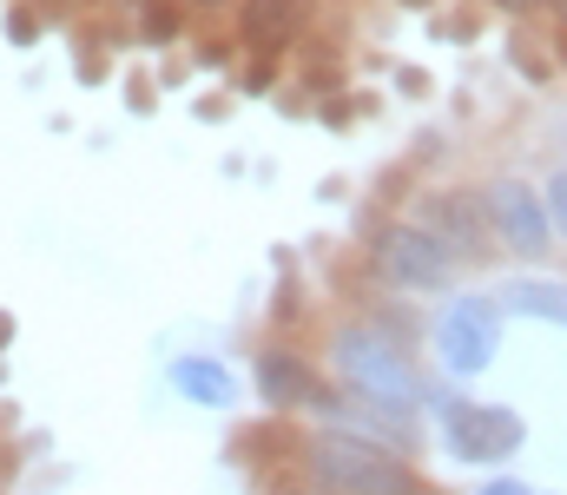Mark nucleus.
<instances>
[{
	"mask_svg": "<svg viewBox=\"0 0 567 495\" xmlns=\"http://www.w3.org/2000/svg\"><path fill=\"white\" fill-rule=\"evenodd\" d=\"M410 218L435 231L468 271H495L502 265V245H495V225H488V198H482V178H442L423 185L410 198Z\"/></svg>",
	"mask_w": 567,
	"mask_h": 495,
	"instance_id": "nucleus-7",
	"label": "nucleus"
},
{
	"mask_svg": "<svg viewBox=\"0 0 567 495\" xmlns=\"http://www.w3.org/2000/svg\"><path fill=\"white\" fill-rule=\"evenodd\" d=\"M482 198H488V225H495L502 265H508V271H555L561 238H555V218H548L542 178L522 172V165H502V172L482 178Z\"/></svg>",
	"mask_w": 567,
	"mask_h": 495,
	"instance_id": "nucleus-6",
	"label": "nucleus"
},
{
	"mask_svg": "<svg viewBox=\"0 0 567 495\" xmlns=\"http://www.w3.org/2000/svg\"><path fill=\"white\" fill-rule=\"evenodd\" d=\"M317 7L323 0H238L231 7V40L251 60H290V53H303V40L317 27Z\"/></svg>",
	"mask_w": 567,
	"mask_h": 495,
	"instance_id": "nucleus-9",
	"label": "nucleus"
},
{
	"mask_svg": "<svg viewBox=\"0 0 567 495\" xmlns=\"http://www.w3.org/2000/svg\"><path fill=\"white\" fill-rule=\"evenodd\" d=\"M542 198H548V218H555V238H561V251H567V140H561V153H555V165L542 172Z\"/></svg>",
	"mask_w": 567,
	"mask_h": 495,
	"instance_id": "nucleus-15",
	"label": "nucleus"
},
{
	"mask_svg": "<svg viewBox=\"0 0 567 495\" xmlns=\"http://www.w3.org/2000/svg\"><path fill=\"white\" fill-rule=\"evenodd\" d=\"M126 106H133V113H152V106H158V100H152V80H133V86H126Z\"/></svg>",
	"mask_w": 567,
	"mask_h": 495,
	"instance_id": "nucleus-25",
	"label": "nucleus"
},
{
	"mask_svg": "<svg viewBox=\"0 0 567 495\" xmlns=\"http://www.w3.org/2000/svg\"><path fill=\"white\" fill-rule=\"evenodd\" d=\"M13 337H20V324H13V311H0V350H13Z\"/></svg>",
	"mask_w": 567,
	"mask_h": 495,
	"instance_id": "nucleus-29",
	"label": "nucleus"
},
{
	"mask_svg": "<svg viewBox=\"0 0 567 495\" xmlns=\"http://www.w3.org/2000/svg\"><path fill=\"white\" fill-rule=\"evenodd\" d=\"M396 86H403L410 100H423V93H435V80H429L423 66H396Z\"/></svg>",
	"mask_w": 567,
	"mask_h": 495,
	"instance_id": "nucleus-23",
	"label": "nucleus"
},
{
	"mask_svg": "<svg viewBox=\"0 0 567 495\" xmlns=\"http://www.w3.org/2000/svg\"><path fill=\"white\" fill-rule=\"evenodd\" d=\"M265 318H271V337H290V330L303 324V291H297V278H284L278 291H271Z\"/></svg>",
	"mask_w": 567,
	"mask_h": 495,
	"instance_id": "nucleus-16",
	"label": "nucleus"
},
{
	"mask_svg": "<svg viewBox=\"0 0 567 495\" xmlns=\"http://www.w3.org/2000/svg\"><path fill=\"white\" fill-rule=\"evenodd\" d=\"M317 363L323 377L370 403V410H390V416H423L429 390H435V370H429L423 343L396 337L390 324H377L370 311H337L323 337H317Z\"/></svg>",
	"mask_w": 567,
	"mask_h": 495,
	"instance_id": "nucleus-1",
	"label": "nucleus"
},
{
	"mask_svg": "<svg viewBox=\"0 0 567 495\" xmlns=\"http://www.w3.org/2000/svg\"><path fill=\"white\" fill-rule=\"evenodd\" d=\"M410 7H435V0H410Z\"/></svg>",
	"mask_w": 567,
	"mask_h": 495,
	"instance_id": "nucleus-30",
	"label": "nucleus"
},
{
	"mask_svg": "<svg viewBox=\"0 0 567 495\" xmlns=\"http://www.w3.org/2000/svg\"><path fill=\"white\" fill-rule=\"evenodd\" d=\"M0 495H7V483H0Z\"/></svg>",
	"mask_w": 567,
	"mask_h": 495,
	"instance_id": "nucleus-31",
	"label": "nucleus"
},
{
	"mask_svg": "<svg viewBox=\"0 0 567 495\" xmlns=\"http://www.w3.org/2000/svg\"><path fill=\"white\" fill-rule=\"evenodd\" d=\"M468 7L502 13V20H535V13H542V0H468Z\"/></svg>",
	"mask_w": 567,
	"mask_h": 495,
	"instance_id": "nucleus-20",
	"label": "nucleus"
},
{
	"mask_svg": "<svg viewBox=\"0 0 567 495\" xmlns=\"http://www.w3.org/2000/svg\"><path fill=\"white\" fill-rule=\"evenodd\" d=\"M192 66H198V73H231V66H238V40H218V47L198 40V47H192Z\"/></svg>",
	"mask_w": 567,
	"mask_h": 495,
	"instance_id": "nucleus-18",
	"label": "nucleus"
},
{
	"mask_svg": "<svg viewBox=\"0 0 567 495\" xmlns=\"http://www.w3.org/2000/svg\"><path fill=\"white\" fill-rule=\"evenodd\" d=\"M290 470L317 495H442L416 456H396L383 443L343 436V430H297V456Z\"/></svg>",
	"mask_w": 567,
	"mask_h": 495,
	"instance_id": "nucleus-3",
	"label": "nucleus"
},
{
	"mask_svg": "<svg viewBox=\"0 0 567 495\" xmlns=\"http://www.w3.org/2000/svg\"><path fill=\"white\" fill-rule=\"evenodd\" d=\"M548 53H555V73H567V27H548Z\"/></svg>",
	"mask_w": 567,
	"mask_h": 495,
	"instance_id": "nucleus-26",
	"label": "nucleus"
},
{
	"mask_svg": "<svg viewBox=\"0 0 567 495\" xmlns=\"http://www.w3.org/2000/svg\"><path fill=\"white\" fill-rule=\"evenodd\" d=\"M542 20L548 27H567V0H542Z\"/></svg>",
	"mask_w": 567,
	"mask_h": 495,
	"instance_id": "nucleus-28",
	"label": "nucleus"
},
{
	"mask_svg": "<svg viewBox=\"0 0 567 495\" xmlns=\"http://www.w3.org/2000/svg\"><path fill=\"white\" fill-rule=\"evenodd\" d=\"M0 33H7V47L33 53V47H40V33H47V13H40L33 0H7V7H0Z\"/></svg>",
	"mask_w": 567,
	"mask_h": 495,
	"instance_id": "nucleus-13",
	"label": "nucleus"
},
{
	"mask_svg": "<svg viewBox=\"0 0 567 495\" xmlns=\"http://www.w3.org/2000/svg\"><path fill=\"white\" fill-rule=\"evenodd\" d=\"M429 443H435V456L449 463V470H468V476H502L508 463H522V450H528V416L515 410V403H502V396H468V390H455V383H442L435 377V390H429Z\"/></svg>",
	"mask_w": 567,
	"mask_h": 495,
	"instance_id": "nucleus-2",
	"label": "nucleus"
},
{
	"mask_svg": "<svg viewBox=\"0 0 567 495\" xmlns=\"http://www.w3.org/2000/svg\"><path fill=\"white\" fill-rule=\"evenodd\" d=\"M73 73H80L86 86H93V80H106V60H100V40H86V47H80V60H73Z\"/></svg>",
	"mask_w": 567,
	"mask_h": 495,
	"instance_id": "nucleus-22",
	"label": "nucleus"
},
{
	"mask_svg": "<svg viewBox=\"0 0 567 495\" xmlns=\"http://www.w3.org/2000/svg\"><path fill=\"white\" fill-rule=\"evenodd\" d=\"M278 86H284V60H251V66L238 73V93H245V100H271Z\"/></svg>",
	"mask_w": 567,
	"mask_h": 495,
	"instance_id": "nucleus-17",
	"label": "nucleus"
},
{
	"mask_svg": "<svg viewBox=\"0 0 567 495\" xmlns=\"http://www.w3.org/2000/svg\"><path fill=\"white\" fill-rule=\"evenodd\" d=\"M502 343H508V311H502L495 285H462V291H449L429 311L423 357H429V370L442 383H455V390L482 383L502 363Z\"/></svg>",
	"mask_w": 567,
	"mask_h": 495,
	"instance_id": "nucleus-5",
	"label": "nucleus"
},
{
	"mask_svg": "<svg viewBox=\"0 0 567 495\" xmlns=\"http://www.w3.org/2000/svg\"><path fill=\"white\" fill-rule=\"evenodd\" d=\"M165 390H172L178 403H192V410L225 416V410H238L245 377H238L225 357H212V350H178V357L165 363Z\"/></svg>",
	"mask_w": 567,
	"mask_h": 495,
	"instance_id": "nucleus-10",
	"label": "nucleus"
},
{
	"mask_svg": "<svg viewBox=\"0 0 567 495\" xmlns=\"http://www.w3.org/2000/svg\"><path fill=\"white\" fill-rule=\"evenodd\" d=\"M363 271H370V285H383L396 298H429V305H442L449 291L468 285V265L435 231H423L410 212H377L370 218V231H363Z\"/></svg>",
	"mask_w": 567,
	"mask_h": 495,
	"instance_id": "nucleus-4",
	"label": "nucleus"
},
{
	"mask_svg": "<svg viewBox=\"0 0 567 495\" xmlns=\"http://www.w3.org/2000/svg\"><path fill=\"white\" fill-rule=\"evenodd\" d=\"M265 495H317V489H310V483H303L297 470H278V476H271V489H265Z\"/></svg>",
	"mask_w": 567,
	"mask_h": 495,
	"instance_id": "nucleus-24",
	"label": "nucleus"
},
{
	"mask_svg": "<svg viewBox=\"0 0 567 495\" xmlns=\"http://www.w3.org/2000/svg\"><path fill=\"white\" fill-rule=\"evenodd\" d=\"M442 153H449V146H442V133H416V140H410V165H416V172H423V165H435Z\"/></svg>",
	"mask_w": 567,
	"mask_h": 495,
	"instance_id": "nucleus-21",
	"label": "nucleus"
},
{
	"mask_svg": "<svg viewBox=\"0 0 567 495\" xmlns=\"http://www.w3.org/2000/svg\"><path fill=\"white\" fill-rule=\"evenodd\" d=\"M495 298L508 311V324H542V330H567V271H502Z\"/></svg>",
	"mask_w": 567,
	"mask_h": 495,
	"instance_id": "nucleus-11",
	"label": "nucleus"
},
{
	"mask_svg": "<svg viewBox=\"0 0 567 495\" xmlns=\"http://www.w3.org/2000/svg\"><path fill=\"white\" fill-rule=\"evenodd\" d=\"M475 495H555V489H535L528 476H515V470H502V476H482Z\"/></svg>",
	"mask_w": 567,
	"mask_h": 495,
	"instance_id": "nucleus-19",
	"label": "nucleus"
},
{
	"mask_svg": "<svg viewBox=\"0 0 567 495\" xmlns=\"http://www.w3.org/2000/svg\"><path fill=\"white\" fill-rule=\"evenodd\" d=\"M185 13H225V7H238V0H178Z\"/></svg>",
	"mask_w": 567,
	"mask_h": 495,
	"instance_id": "nucleus-27",
	"label": "nucleus"
},
{
	"mask_svg": "<svg viewBox=\"0 0 567 495\" xmlns=\"http://www.w3.org/2000/svg\"><path fill=\"white\" fill-rule=\"evenodd\" d=\"M251 390H258L265 416L303 423L310 396L323 390V363H317V350H303L297 337H271V330H265L258 350H251Z\"/></svg>",
	"mask_w": 567,
	"mask_h": 495,
	"instance_id": "nucleus-8",
	"label": "nucleus"
},
{
	"mask_svg": "<svg viewBox=\"0 0 567 495\" xmlns=\"http://www.w3.org/2000/svg\"><path fill=\"white\" fill-rule=\"evenodd\" d=\"M185 7L178 0H133V47H152V53H172L185 47Z\"/></svg>",
	"mask_w": 567,
	"mask_h": 495,
	"instance_id": "nucleus-12",
	"label": "nucleus"
},
{
	"mask_svg": "<svg viewBox=\"0 0 567 495\" xmlns=\"http://www.w3.org/2000/svg\"><path fill=\"white\" fill-rule=\"evenodd\" d=\"M508 66H515L522 86H548V80H555V53H548V47H528L522 33L508 40Z\"/></svg>",
	"mask_w": 567,
	"mask_h": 495,
	"instance_id": "nucleus-14",
	"label": "nucleus"
}]
</instances>
